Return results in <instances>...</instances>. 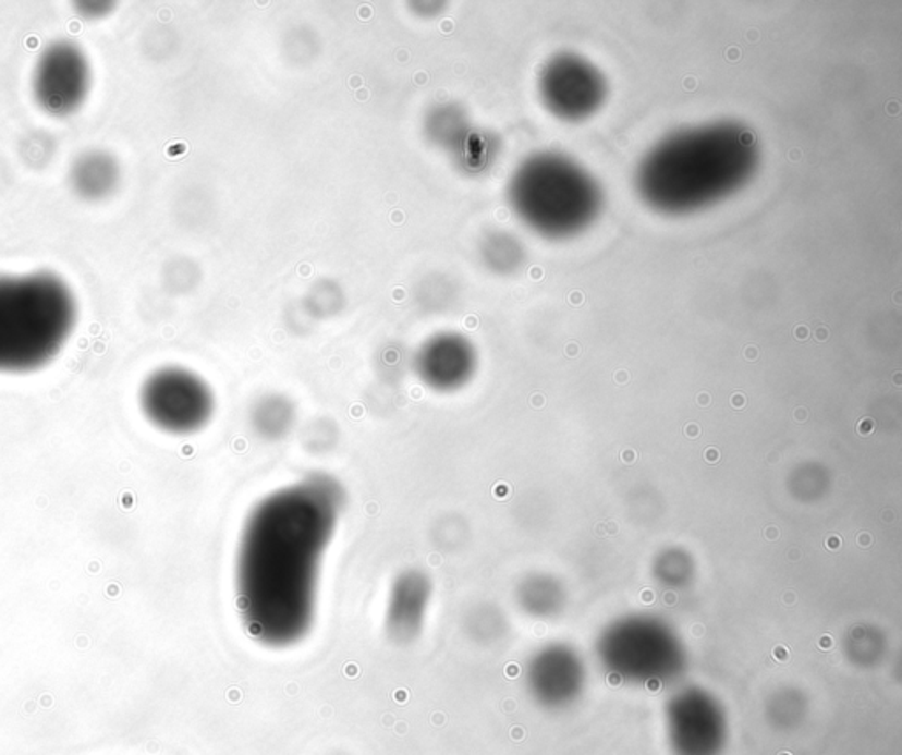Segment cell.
<instances>
[{
    "label": "cell",
    "instance_id": "cell-13",
    "mask_svg": "<svg viewBox=\"0 0 902 755\" xmlns=\"http://www.w3.org/2000/svg\"><path fill=\"white\" fill-rule=\"evenodd\" d=\"M295 421V412L290 401L279 395H268L261 399L253 410V427L259 436L267 440H281L282 436L291 431Z\"/></svg>",
    "mask_w": 902,
    "mask_h": 755
},
{
    "label": "cell",
    "instance_id": "cell-11",
    "mask_svg": "<svg viewBox=\"0 0 902 755\" xmlns=\"http://www.w3.org/2000/svg\"><path fill=\"white\" fill-rule=\"evenodd\" d=\"M422 380L441 392L461 389L475 367L473 348L461 336L441 334L430 339L418 355Z\"/></svg>",
    "mask_w": 902,
    "mask_h": 755
},
{
    "label": "cell",
    "instance_id": "cell-16",
    "mask_svg": "<svg viewBox=\"0 0 902 755\" xmlns=\"http://www.w3.org/2000/svg\"><path fill=\"white\" fill-rule=\"evenodd\" d=\"M718 458H719V454H718V452H716V450H714V449L707 450V459H709V461H716V459H718Z\"/></svg>",
    "mask_w": 902,
    "mask_h": 755
},
{
    "label": "cell",
    "instance_id": "cell-2",
    "mask_svg": "<svg viewBox=\"0 0 902 755\" xmlns=\"http://www.w3.org/2000/svg\"><path fill=\"white\" fill-rule=\"evenodd\" d=\"M756 162L758 150L749 131L718 122L661 139L642 161L636 184L654 209L693 212L741 190Z\"/></svg>",
    "mask_w": 902,
    "mask_h": 755
},
{
    "label": "cell",
    "instance_id": "cell-15",
    "mask_svg": "<svg viewBox=\"0 0 902 755\" xmlns=\"http://www.w3.org/2000/svg\"><path fill=\"white\" fill-rule=\"evenodd\" d=\"M80 8L78 11L84 19L88 20H97L102 19V16H107L110 14L111 11L115 10V4L113 2H82V4L76 5Z\"/></svg>",
    "mask_w": 902,
    "mask_h": 755
},
{
    "label": "cell",
    "instance_id": "cell-5",
    "mask_svg": "<svg viewBox=\"0 0 902 755\" xmlns=\"http://www.w3.org/2000/svg\"><path fill=\"white\" fill-rule=\"evenodd\" d=\"M139 404L153 426L176 436L199 431L214 413V395L207 383L182 367H162L148 376Z\"/></svg>",
    "mask_w": 902,
    "mask_h": 755
},
{
    "label": "cell",
    "instance_id": "cell-7",
    "mask_svg": "<svg viewBox=\"0 0 902 755\" xmlns=\"http://www.w3.org/2000/svg\"><path fill=\"white\" fill-rule=\"evenodd\" d=\"M31 84L41 112L68 119L87 102L93 88V65L78 42L57 39L37 57Z\"/></svg>",
    "mask_w": 902,
    "mask_h": 755
},
{
    "label": "cell",
    "instance_id": "cell-9",
    "mask_svg": "<svg viewBox=\"0 0 902 755\" xmlns=\"http://www.w3.org/2000/svg\"><path fill=\"white\" fill-rule=\"evenodd\" d=\"M432 600V583L419 570H405L393 580L388 592L385 629L393 643L418 640Z\"/></svg>",
    "mask_w": 902,
    "mask_h": 755
},
{
    "label": "cell",
    "instance_id": "cell-10",
    "mask_svg": "<svg viewBox=\"0 0 902 755\" xmlns=\"http://www.w3.org/2000/svg\"><path fill=\"white\" fill-rule=\"evenodd\" d=\"M562 652H545L531 662L527 671V689L541 708L566 709L576 703L584 691L581 669Z\"/></svg>",
    "mask_w": 902,
    "mask_h": 755
},
{
    "label": "cell",
    "instance_id": "cell-4",
    "mask_svg": "<svg viewBox=\"0 0 902 755\" xmlns=\"http://www.w3.org/2000/svg\"><path fill=\"white\" fill-rule=\"evenodd\" d=\"M511 202L536 232L568 236L582 232L596 218L601 191L576 162L559 154H539L513 176Z\"/></svg>",
    "mask_w": 902,
    "mask_h": 755
},
{
    "label": "cell",
    "instance_id": "cell-6",
    "mask_svg": "<svg viewBox=\"0 0 902 755\" xmlns=\"http://www.w3.org/2000/svg\"><path fill=\"white\" fill-rule=\"evenodd\" d=\"M663 729L672 755H724L732 738L728 709L702 689H684L667 701Z\"/></svg>",
    "mask_w": 902,
    "mask_h": 755
},
{
    "label": "cell",
    "instance_id": "cell-8",
    "mask_svg": "<svg viewBox=\"0 0 902 755\" xmlns=\"http://www.w3.org/2000/svg\"><path fill=\"white\" fill-rule=\"evenodd\" d=\"M541 96L548 110L566 121H581L607 98V82L590 62L562 53L548 62L541 75Z\"/></svg>",
    "mask_w": 902,
    "mask_h": 755
},
{
    "label": "cell",
    "instance_id": "cell-1",
    "mask_svg": "<svg viewBox=\"0 0 902 755\" xmlns=\"http://www.w3.org/2000/svg\"><path fill=\"white\" fill-rule=\"evenodd\" d=\"M339 506L332 478L314 477L267 496L251 512L235 584L245 629L258 643L288 648L309 634Z\"/></svg>",
    "mask_w": 902,
    "mask_h": 755
},
{
    "label": "cell",
    "instance_id": "cell-12",
    "mask_svg": "<svg viewBox=\"0 0 902 755\" xmlns=\"http://www.w3.org/2000/svg\"><path fill=\"white\" fill-rule=\"evenodd\" d=\"M122 181L119 159L108 150L90 149L73 159L68 173L70 190L76 198L97 204L115 195Z\"/></svg>",
    "mask_w": 902,
    "mask_h": 755
},
{
    "label": "cell",
    "instance_id": "cell-14",
    "mask_svg": "<svg viewBox=\"0 0 902 755\" xmlns=\"http://www.w3.org/2000/svg\"><path fill=\"white\" fill-rule=\"evenodd\" d=\"M806 715V699L801 694H792V692L776 695L770 701L769 708H765V717L778 731H793L804 722Z\"/></svg>",
    "mask_w": 902,
    "mask_h": 755
},
{
    "label": "cell",
    "instance_id": "cell-17",
    "mask_svg": "<svg viewBox=\"0 0 902 755\" xmlns=\"http://www.w3.org/2000/svg\"><path fill=\"white\" fill-rule=\"evenodd\" d=\"M687 435H698V429L696 427H687Z\"/></svg>",
    "mask_w": 902,
    "mask_h": 755
},
{
    "label": "cell",
    "instance_id": "cell-3",
    "mask_svg": "<svg viewBox=\"0 0 902 755\" xmlns=\"http://www.w3.org/2000/svg\"><path fill=\"white\" fill-rule=\"evenodd\" d=\"M76 321L73 290L57 273L0 276V373L22 375L48 366Z\"/></svg>",
    "mask_w": 902,
    "mask_h": 755
}]
</instances>
